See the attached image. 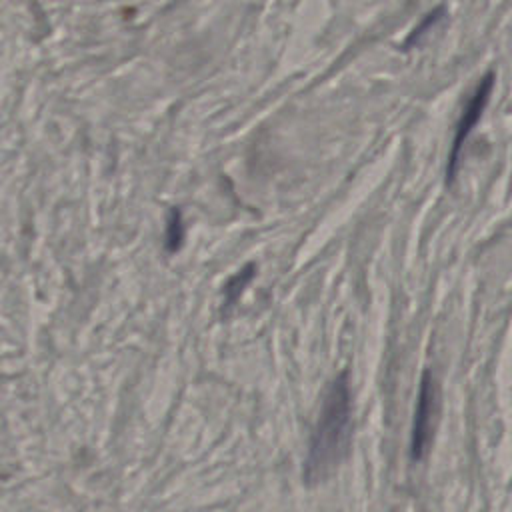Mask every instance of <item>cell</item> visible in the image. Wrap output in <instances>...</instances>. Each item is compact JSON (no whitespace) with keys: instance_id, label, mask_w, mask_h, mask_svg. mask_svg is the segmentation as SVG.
I'll use <instances>...</instances> for the list:
<instances>
[{"instance_id":"obj_1","label":"cell","mask_w":512,"mask_h":512,"mask_svg":"<svg viewBox=\"0 0 512 512\" xmlns=\"http://www.w3.org/2000/svg\"><path fill=\"white\" fill-rule=\"evenodd\" d=\"M352 430V400L348 376L340 374L328 388L316 430L312 434L308 460H306V480L310 484L324 480L344 458L350 444Z\"/></svg>"},{"instance_id":"obj_2","label":"cell","mask_w":512,"mask_h":512,"mask_svg":"<svg viewBox=\"0 0 512 512\" xmlns=\"http://www.w3.org/2000/svg\"><path fill=\"white\" fill-rule=\"evenodd\" d=\"M436 406V390L432 384L430 374L426 372L420 384V396L414 414V428H412V458L420 460L428 448L430 434H432V418Z\"/></svg>"},{"instance_id":"obj_3","label":"cell","mask_w":512,"mask_h":512,"mask_svg":"<svg viewBox=\"0 0 512 512\" xmlns=\"http://www.w3.org/2000/svg\"><path fill=\"white\" fill-rule=\"evenodd\" d=\"M490 88H492V78L488 76V78H484V82L478 86V90H476L474 98L470 100V104H468V108H466V112H464V116H462V122L458 124L456 138H454V148H452L450 164H448V176H450V178H452V174H454V170H456L458 152H460V148H462V144H464L466 136H468V134H470V130L474 128L476 120L480 118L482 108H484V104H486V100H488Z\"/></svg>"},{"instance_id":"obj_4","label":"cell","mask_w":512,"mask_h":512,"mask_svg":"<svg viewBox=\"0 0 512 512\" xmlns=\"http://www.w3.org/2000/svg\"><path fill=\"white\" fill-rule=\"evenodd\" d=\"M180 236H182V226H180L178 214L174 212V214H172V220H170V226H168V238H170L168 246H170V250H174V248L180 244Z\"/></svg>"}]
</instances>
